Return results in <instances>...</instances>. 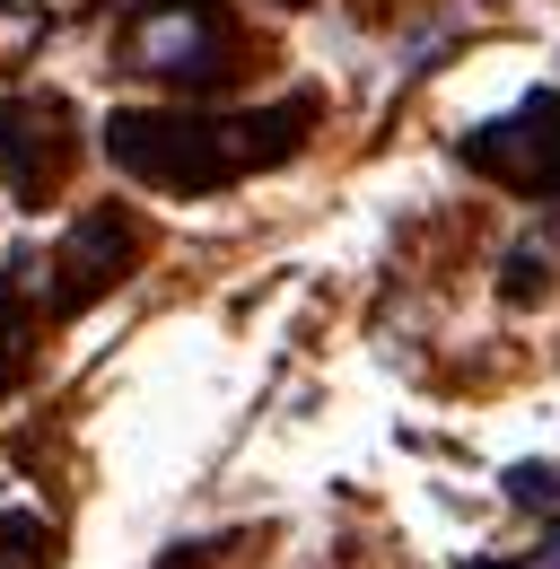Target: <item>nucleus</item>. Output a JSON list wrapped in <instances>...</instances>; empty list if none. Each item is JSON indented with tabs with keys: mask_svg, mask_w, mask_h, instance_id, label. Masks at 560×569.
Wrapping results in <instances>:
<instances>
[{
	"mask_svg": "<svg viewBox=\"0 0 560 569\" xmlns=\"http://www.w3.org/2000/svg\"><path fill=\"white\" fill-rule=\"evenodd\" d=\"M316 123V97H280L263 114H106V158L149 184V193H228L237 176L280 167L289 149L307 141Z\"/></svg>",
	"mask_w": 560,
	"mask_h": 569,
	"instance_id": "obj_1",
	"label": "nucleus"
},
{
	"mask_svg": "<svg viewBox=\"0 0 560 569\" xmlns=\"http://www.w3.org/2000/svg\"><path fill=\"white\" fill-rule=\"evenodd\" d=\"M123 53H132V71L176 79L184 97H210L237 79V18H228V0H140L123 27Z\"/></svg>",
	"mask_w": 560,
	"mask_h": 569,
	"instance_id": "obj_2",
	"label": "nucleus"
},
{
	"mask_svg": "<svg viewBox=\"0 0 560 569\" xmlns=\"http://www.w3.org/2000/svg\"><path fill=\"white\" fill-rule=\"evenodd\" d=\"M464 167H482L490 184H508V193L560 202V97H552V88H534L508 123L464 132Z\"/></svg>",
	"mask_w": 560,
	"mask_h": 569,
	"instance_id": "obj_3",
	"label": "nucleus"
},
{
	"mask_svg": "<svg viewBox=\"0 0 560 569\" xmlns=\"http://www.w3.org/2000/svg\"><path fill=\"white\" fill-rule=\"evenodd\" d=\"M132 263H140V228L132 219L123 211H79L70 237L53 246V263H44V307H53V316H88Z\"/></svg>",
	"mask_w": 560,
	"mask_h": 569,
	"instance_id": "obj_4",
	"label": "nucleus"
},
{
	"mask_svg": "<svg viewBox=\"0 0 560 569\" xmlns=\"http://www.w3.org/2000/svg\"><path fill=\"white\" fill-rule=\"evenodd\" d=\"M70 176V106L62 97H9L0 106V184L36 211Z\"/></svg>",
	"mask_w": 560,
	"mask_h": 569,
	"instance_id": "obj_5",
	"label": "nucleus"
},
{
	"mask_svg": "<svg viewBox=\"0 0 560 569\" xmlns=\"http://www.w3.org/2000/svg\"><path fill=\"white\" fill-rule=\"evenodd\" d=\"M27 272L36 263H18L9 281H0V395L27 377V359H36V298H27Z\"/></svg>",
	"mask_w": 560,
	"mask_h": 569,
	"instance_id": "obj_6",
	"label": "nucleus"
},
{
	"mask_svg": "<svg viewBox=\"0 0 560 569\" xmlns=\"http://www.w3.org/2000/svg\"><path fill=\"white\" fill-rule=\"evenodd\" d=\"M53 561V526L27 508H0V569H44Z\"/></svg>",
	"mask_w": 560,
	"mask_h": 569,
	"instance_id": "obj_7",
	"label": "nucleus"
},
{
	"mask_svg": "<svg viewBox=\"0 0 560 569\" xmlns=\"http://www.w3.org/2000/svg\"><path fill=\"white\" fill-rule=\"evenodd\" d=\"M552 263H560V228H543V246H534V237H526V246H517V254H508V298H543V289H552Z\"/></svg>",
	"mask_w": 560,
	"mask_h": 569,
	"instance_id": "obj_8",
	"label": "nucleus"
},
{
	"mask_svg": "<svg viewBox=\"0 0 560 569\" xmlns=\"http://www.w3.org/2000/svg\"><path fill=\"white\" fill-rule=\"evenodd\" d=\"M552 491H560L552 465H508V499H526V508H552Z\"/></svg>",
	"mask_w": 560,
	"mask_h": 569,
	"instance_id": "obj_9",
	"label": "nucleus"
},
{
	"mask_svg": "<svg viewBox=\"0 0 560 569\" xmlns=\"http://www.w3.org/2000/svg\"><path fill=\"white\" fill-rule=\"evenodd\" d=\"M552 569H560V526H552Z\"/></svg>",
	"mask_w": 560,
	"mask_h": 569,
	"instance_id": "obj_10",
	"label": "nucleus"
}]
</instances>
